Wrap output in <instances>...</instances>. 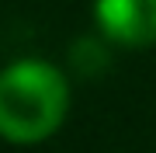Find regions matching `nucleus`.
Listing matches in <instances>:
<instances>
[{
  "mask_svg": "<svg viewBox=\"0 0 156 153\" xmlns=\"http://www.w3.org/2000/svg\"><path fill=\"white\" fill-rule=\"evenodd\" d=\"M69 84L56 66L21 59L0 73V136L11 143H42L62 125Z\"/></svg>",
  "mask_w": 156,
  "mask_h": 153,
  "instance_id": "1",
  "label": "nucleus"
},
{
  "mask_svg": "<svg viewBox=\"0 0 156 153\" xmlns=\"http://www.w3.org/2000/svg\"><path fill=\"white\" fill-rule=\"evenodd\" d=\"M97 24L118 46H156V0H97Z\"/></svg>",
  "mask_w": 156,
  "mask_h": 153,
  "instance_id": "2",
  "label": "nucleus"
}]
</instances>
